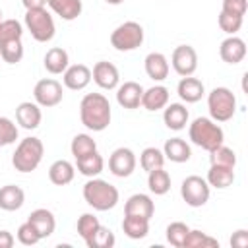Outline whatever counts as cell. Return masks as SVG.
Instances as JSON below:
<instances>
[{
  "label": "cell",
  "instance_id": "1",
  "mask_svg": "<svg viewBox=\"0 0 248 248\" xmlns=\"http://www.w3.org/2000/svg\"><path fill=\"white\" fill-rule=\"evenodd\" d=\"M112 118L110 103L103 93H87L79 103V120L91 132H103Z\"/></svg>",
  "mask_w": 248,
  "mask_h": 248
},
{
  "label": "cell",
  "instance_id": "2",
  "mask_svg": "<svg viewBox=\"0 0 248 248\" xmlns=\"http://www.w3.org/2000/svg\"><path fill=\"white\" fill-rule=\"evenodd\" d=\"M83 200L95 211H108L116 207L120 194H118V188L112 186L110 182L93 176L83 184Z\"/></svg>",
  "mask_w": 248,
  "mask_h": 248
},
{
  "label": "cell",
  "instance_id": "3",
  "mask_svg": "<svg viewBox=\"0 0 248 248\" xmlns=\"http://www.w3.org/2000/svg\"><path fill=\"white\" fill-rule=\"evenodd\" d=\"M188 136H190V141L205 151H211L215 149L217 145H221L225 141V134H223V128L207 118V116H198L190 128H188Z\"/></svg>",
  "mask_w": 248,
  "mask_h": 248
},
{
  "label": "cell",
  "instance_id": "4",
  "mask_svg": "<svg viewBox=\"0 0 248 248\" xmlns=\"http://www.w3.org/2000/svg\"><path fill=\"white\" fill-rule=\"evenodd\" d=\"M43 155H45L43 141L35 136H29L17 143V147L12 155V165L17 172H33L41 165Z\"/></svg>",
  "mask_w": 248,
  "mask_h": 248
},
{
  "label": "cell",
  "instance_id": "5",
  "mask_svg": "<svg viewBox=\"0 0 248 248\" xmlns=\"http://www.w3.org/2000/svg\"><path fill=\"white\" fill-rule=\"evenodd\" d=\"M209 116L215 122H227L236 112V97L229 87H213L207 93Z\"/></svg>",
  "mask_w": 248,
  "mask_h": 248
},
{
  "label": "cell",
  "instance_id": "6",
  "mask_svg": "<svg viewBox=\"0 0 248 248\" xmlns=\"http://www.w3.org/2000/svg\"><path fill=\"white\" fill-rule=\"evenodd\" d=\"M25 27L31 33V37L37 43H48L52 41L56 33L54 19L46 8H37V10H25Z\"/></svg>",
  "mask_w": 248,
  "mask_h": 248
},
{
  "label": "cell",
  "instance_id": "7",
  "mask_svg": "<svg viewBox=\"0 0 248 248\" xmlns=\"http://www.w3.org/2000/svg\"><path fill=\"white\" fill-rule=\"evenodd\" d=\"M143 27L138 21H124L110 33V45L118 52H130L141 46L143 43Z\"/></svg>",
  "mask_w": 248,
  "mask_h": 248
},
{
  "label": "cell",
  "instance_id": "8",
  "mask_svg": "<svg viewBox=\"0 0 248 248\" xmlns=\"http://www.w3.org/2000/svg\"><path fill=\"white\" fill-rule=\"evenodd\" d=\"M209 188L211 186L207 184L205 178H202L198 174H190L180 184V196L186 202V205H190V207H202L209 200V194H211Z\"/></svg>",
  "mask_w": 248,
  "mask_h": 248
},
{
  "label": "cell",
  "instance_id": "9",
  "mask_svg": "<svg viewBox=\"0 0 248 248\" xmlns=\"http://www.w3.org/2000/svg\"><path fill=\"white\" fill-rule=\"evenodd\" d=\"M33 97H35V103L39 107H45V108H52L56 105L62 103V83H58L56 79L52 78H45V79H39L33 87Z\"/></svg>",
  "mask_w": 248,
  "mask_h": 248
},
{
  "label": "cell",
  "instance_id": "10",
  "mask_svg": "<svg viewBox=\"0 0 248 248\" xmlns=\"http://www.w3.org/2000/svg\"><path fill=\"white\" fill-rule=\"evenodd\" d=\"M170 64H172V70L180 78L194 76V72L198 70V52H196V48L190 46V45H178L172 50Z\"/></svg>",
  "mask_w": 248,
  "mask_h": 248
},
{
  "label": "cell",
  "instance_id": "11",
  "mask_svg": "<svg viewBox=\"0 0 248 248\" xmlns=\"http://www.w3.org/2000/svg\"><path fill=\"white\" fill-rule=\"evenodd\" d=\"M136 155L130 147H118L108 157V170L118 178H128L136 170Z\"/></svg>",
  "mask_w": 248,
  "mask_h": 248
},
{
  "label": "cell",
  "instance_id": "12",
  "mask_svg": "<svg viewBox=\"0 0 248 248\" xmlns=\"http://www.w3.org/2000/svg\"><path fill=\"white\" fill-rule=\"evenodd\" d=\"M91 79L101 87V89H116L120 85V74H118V68L112 64V62H107V60H99L93 70H91Z\"/></svg>",
  "mask_w": 248,
  "mask_h": 248
},
{
  "label": "cell",
  "instance_id": "13",
  "mask_svg": "<svg viewBox=\"0 0 248 248\" xmlns=\"http://www.w3.org/2000/svg\"><path fill=\"white\" fill-rule=\"evenodd\" d=\"M219 56H221L223 62L234 66V64L244 60V56H246V43L240 37H236V35H229L221 43V46H219Z\"/></svg>",
  "mask_w": 248,
  "mask_h": 248
},
{
  "label": "cell",
  "instance_id": "14",
  "mask_svg": "<svg viewBox=\"0 0 248 248\" xmlns=\"http://www.w3.org/2000/svg\"><path fill=\"white\" fill-rule=\"evenodd\" d=\"M62 81L68 89L72 91H81L89 85L91 81V70L85 64H72L64 70L62 74Z\"/></svg>",
  "mask_w": 248,
  "mask_h": 248
},
{
  "label": "cell",
  "instance_id": "15",
  "mask_svg": "<svg viewBox=\"0 0 248 248\" xmlns=\"http://www.w3.org/2000/svg\"><path fill=\"white\" fill-rule=\"evenodd\" d=\"M141 95H143V87L138 81H124L122 85L116 87V101L122 108L134 110L141 105Z\"/></svg>",
  "mask_w": 248,
  "mask_h": 248
},
{
  "label": "cell",
  "instance_id": "16",
  "mask_svg": "<svg viewBox=\"0 0 248 248\" xmlns=\"http://www.w3.org/2000/svg\"><path fill=\"white\" fill-rule=\"evenodd\" d=\"M16 120L21 128L25 130H35L39 128L41 120H43V112H41V107L37 103H31V101H23L16 107Z\"/></svg>",
  "mask_w": 248,
  "mask_h": 248
},
{
  "label": "cell",
  "instance_id": "17",
  "mask_svg": "<svg viewBox=\"0 0 248 248\" xmlns=\"http://www.w3.org/2000/svg\"><path fill=\"white\" fill-rule=\"evenodd\" d=\"M27 221L37 229L41 240H43V238H48V236L54 232V229H56V217H54V213H52L50 209H46V207L33 209V211L29 213Z\"/></svg>",
  "mask_w": 248,
  "mask_h": 248
},
{
  "label": "cell",
  "instance_id": "18",
  "mask_svg": "<svg viewBox=\"0 0 248 248\" xmlns=\"http://www.w3.org/2000/svg\"><path fill=\"white\" fill-rule=\"evenodd\" d=\"M153 213H155V203L147 194H134L124 203V215H138L151 221Z\"/></svg>",
  "mask_w": 248,
  "mask_h": 248
},
{
  "label": "cell",
  "instance_id": "19",
  "mask_svg": "<svg viewBox=\"0 0 248 248\" xmlns=\"http://www.w3.org/2000/svg\"><path fill=\"white\" fill-rule=\"evenodd\" d=\"M176 93L184 103H198L205 95V87H203L202 79L192 78V76H184L176 85Z\"/></svg>",
  "mask_w": 248,
  "mask_h": 248
},
{
  "label": "cell",
  "instance_id": "20",
  "mask_svg": "<svg viewBox=\"0 0 248 248\" xmlns=\"http://www.w3.org/2000/svg\"><path fill=\"white\" fill-rule=\"evenodd\" d=\"M143 66H145V74L153 79V81H163L167 79L169 76V60L163 52H149L143 60Z\"/></svg>",
  "mask_w": 248,
  "mask_h": 248
},
{
  "label": "cell",
  "instance_id": "21",
  "mask_svg": "<svg viewBox=\"0 0 248 248\" xmlns=\"http://www.w3.org/2000/svg\"><path fill=\"white\" fill-rule=\"evenodd\" d=\"M169 89L165 85H153L149 89H143V95H141V107L149 112H155V110H161L169 105Z\"/></svg>",
  "mask_w": 248,
  "mask_h": 248
},
{
  "label": "cell",
  "instance_id": "22",
  "mask_svg": "<svg viewBox=\"0 0 248 248\" xmlns=\"http://www.w3.org/2000/svg\"><path fill=\"white\" fill-rule=\"evenodd\" d=\"M188 118H190L188 108H186L182 103H170V105L165 107L163 122H165V126H167L169 130H174V132L184 130L186 124H188Z\"/></svg>",
  "mask_w": 248,
  "mask_h": 248
},
{
  "label": "cell",
  "instance_id": "23",
  "mask_svg": "<svg viewBox=\"0 0 248 248\" xmlns=\"http://www.w3.org/2000/svg\"><path fill=\"white\" fill-rule=\"evenodd\" d=\"M163 155H165V159H169L172 163H186L192 157V149L186 143V140H182V138H170L163 145Z\"/></svg>",
  "mask_w": 248,
  "mask_h": 248
},
{
  "label": "cell",
  "instance_id": "24",
  "mask_svg": "<svg viewBox=\"0 0 248 248\" xmlns=\"http://www.w3.org/2000/svg\"><path fill=\"white\" fill-rule=\"evenodd\" d=\"M43 64H45V70L48 74L58 76V74H64V70L70 66V56L62 46H52L46 50Z\"/></svg>",
  "mask_w": 248,
  "mask_h": 248
},
{
  "label": "cell",
  "instance_id": "25",
  "mask_svg": "<svg viewBox=\"0 0 248 248\" xmlns=\"http://www.w3.org/2000/svg\"><path fill=\"white\" fill-rule=\"evenodd\" d=\"M76 176V165H72L66 159H58L48 167V180L56 186H66Z\"/></svg>",
  "mask_w": 248,
  "mask_h": 248
},
{
  "label": "cell",
  "instance_id": "26",
  "mask_svg": "<svg viewBox=\"0 0 248 248\" xmlns=\"http://www.w3.org/2000/svg\"><path fill=\"white\" fill-rule=\"evenodd\" d=\"M25 203V192L16 184H6L0 188V209L17 211Z\"/></svg>",
  "mask_w": 248,
  "mask_h": 248
},
{
  "label": "cell",
  "instance_id": "27",
  "mask_svg": "<svg viewBox=\"0 0 248 248\" xmlns=\"http://www.w3.org/2000/svg\"><path fill=\"white\" fill-rule=\"evenodd\" d=\"M46 6L64 21H74L83 10L81 0H46Z\"/></svg>",
  "mask_w": 248,
  "mask_h": 248
},
{
  "label": "cell",
  "instance_id": "28",
  "mask_svg": "<svg viewBox=\"0 0 248 248\" xmlns=\"http://www.w3.org/2000/svg\"><path fill=\"white\" fill-rule=\"evenodd\" d=\"M76 169H78L83 176L93 178V176H99V174L103 172L105 161H103V157L99 155V151H91V153H87V155L76 159Z\"/></svg>",
  "mask_w": 248,
  "mask_h": 248
},
{
  "label": "cell",
  "instance_id": "29",
  "mask_svg": "<svg viewBox=\"0 0 248 248\" xmlns=\"http://www.w3.org/2000/svg\"><path fill=\"white\" fill-rule=\"evenodd\" d=\"M122 231L132 240L145 238L149 234V219H143V217H138V215H124Z\"/></svg>",
  "mask_w": 248,
  "mask_h": 248
},
{
  "label": "cell",
  "instance_id": "30",
  "mask_svg": "<svg viewBox=\"0 0 248 248\" xmlns=\"http://www.w3.org/2000/svg\"><path fill=\"white\" fill-rule=\"evenodd\" d=\"M207 184L217 188V190H225L234 182V169L231 167H219V165H211L207 170Z\"/></svg>",
  "mask_w": 248,
  "mask_h": 248
},
{
  "label": "cell",
  "instance_id": "31",
  "mask_svg": "<svg viewBox=\"0 0 248 248\" xmlns=\"http://www.w3.org/2000/svg\"><path fill=\"white\" fill-rule=\"evenodd\" d=\"M147 188L155 196H165L170 190V174L161 167L147 172Z\"/></svg>",
  "mask_w": 248,
  "mask_h": 248
},
{
  "label": "cell",
  "instance_id": "32",
  "mask_svg": "<svg viewBox=\"0 0 248 248\" xmlns=\"http://www.w3.org/2000/svg\"><path fill=\"white\" fill-rule=\"evenodd\" d=\"M182 248H219V240L209 236V234H205L203 231L190 229L186 238H184Z\"/></svg>",
  "mask_w": 248,
  "mask_h": 248
},
{
  "label": "cell",
  "instance_id": "33",
  "mask_svg": "<svg viewBox=\"0 0 248 248\" xmlns=\"http://www.w3.org/2000/svg\"><path fill=\"white\" fill-rule=\"evenodd\" d=\"M209 163L211 165H219V167L234 169L236 167V153L231 147H227L225 143H221V145H217L215 149L209 151Z\"/></svg>",
  "mask_w": 248,
  "mask_h": 248
},
{
  "label": "cell",
  "instance_id": "34",
  "mask_svg": "<svg viewBox=\"0 0 248 248\" xmlns=\"http://www.w3.org/2000/svg\"><path fill=\"white\" fill-rule=\"evenodd\" d=\"M70 151H72L74 159H79L91 151H97V141L89 134H78V136H74V140L70 143Z\"/></svg>",
  "mask_w": 248,
  "mask_h": 248
},
{
  "label": "cell",
  "instance_id": "35",
  "mask_svg": "<svg viewBox=\"0 0 248 248\" xmlns=\"http://www.w3.org/2000/svg\"><path fill=\"white\" fill-rule=\"evenodd\" d=\"M140 165H141V169L145 172L155 170V169H161L165 165V155L157 147H145L141 151V155H140Z\"/></svg>",
  "mask_w": 248,
  "mask_h": 248
},
{
  "label": "cell",
  "instance_id": "36",
  "mask_svg": "<svg viewBox=\"0 0 248 248\" xmlns=\"http://www.w3.org/2000/svg\"><path fill=\"white\" fill-rule=\"evenodd\" d=\"M0 58L6 64H17V62H21V58H23V43H21V39L2 43L0 45Z\"/></svg>",
  "mask_w": 248,
  "mask_h": 248
},
{
  "label": "cell",
  "instance_id": "37",
  "mask_svg": "<svg viewBox=\"0 0 248 248\" xmlns=\"http://www.w3.org/2000/svg\"><path fill=\"white\" fill-rule=\"evenodd\" d=\"M114 242H116L114 232L108 227H103V225L93 232V236L89 240H85V244L89 248H112Z\"/></svg>",
  "mask_w": 248,
  "mask_h": 248
},
{
  "label": "cell",
  "instance_id": "38",
  "mask_svg": "<svg viewBox=\"0 0 248 248\" xmlns=\"http://www.w3.org/2000/svg\"><path fill=\"white\" fill-rule=\"evenodd\" d=\"M23 37V25L17 19H2L0 23V45Z\"/></svg>",
  "mask_w": 248,
  "mask_h": 248
},
{
  "label": "cell",
  "instance_id": "39",
  "mask_svg": "<svg viewBox=\"0 0 248 248\" xmlns=\"http://www.w3.org/2000/svg\"><path fill=\"white\" fill-rule=\"evenodd\" d=\"M188 231H190V227H188L186 223H182V221L170 223V225L167 227V242L172 244L174 248H182Z\"/></svg>",
  "mask_w": 248,
  "mask_h": 248
},
{
  "label": "cell",
  "instance_id": "40",
  "mask_svg": "<svg viewBox=\"0 0 248 248\" xmlns=\"http://www.w3.org/2000/svg\"><path fill=\"white\" fill-rule=\"evenodd\" d=\"M78 234L83 238V240H89L91 236H93V232L101 227V223H99V219L93 215V213H83L79 219H78Z\"/></svg>",
  "mask_w": 248,
  "mask_h": 248
},
{
  "label": "cell",
  "instance_id": "41",
  "mask_svg": "<svg viewBox=\"0 0 248 248\" xmlns=\"http://www.w3.org/2000/svg\"><path fill=\"white\" fill-rule=\"evenodd\" d=\"M16 140H17V126L10 118L0 116V147L12 145L16 143Z\"/></svg>",
  "mask_w": 248,
  "mask_h": 248
},
{
  "label": "cell",
  "instance_id": "42",
  "mask_svg": "<svg viewBox=\"0 0 248 248\" xmlns=\"http://www.w3.org/2000/svg\"><path fill=\"white\" fill-rule=\"evenodd\" d=\"M242 19H244V17H240V16H231V14L221 12L219 17H217V23H219L221 31H225L227 35H234L236 31H240Z\"/></svg>",
  "mask_w": 248,
  "mask_h": 248
},
{
  "label": "cell",
  "instance_id": "43",
  "mask_svg": "<svg viewBox=\"0 0 248 248\" xmlns=\"http://www.w3.org/2000/svg\"><path fill=\"white\" fill-rule=\"evenodd\" d=\"M17 240H19L23 246H35V244L41 240V236H39L37 229H35L29 221H25V223H21V225L17 227Z\"/></svg>",
  "mask_w": 248,
  "mask_h": 248
},
{
  "label": "cell",
  "instance_id": "44",
  "mask_svg": "<svg viewBox=\"0 0 248 248\" xmlns=\"http://www.w3.org/2000/svg\"><path fill=\"white\" fill-rule=\"evenodd\" d=\"M246 10H248V2L246 0H223V4H221V12L231 14V16L244 17Z\"/></svg>",
  "mask_w": 248,
  "mask_h": 248
},
{
  "label": "cell",
  "instance_id": "45",
  "mask_svg": "<svg viewBox=\"0 0 248 248\" xmlns=\"http://www.w3.org/2000/svg\"><path fill=\"white\" fill-rule=\"evenodd\" d=\"M231 246L232 248H246L248 246V231L246 229H238L236 232H232Z\"/></svg>",
  "mask_w": 248,
  "mask_h": 248
},
{
  "label": "cell",
  "instance_id": "46",
  "mask_svg": "<svg viewBox=\"0 0 248 248\" xmlns=\"http://www.w3.org/2000/svg\"><path fill=\"white\" fill-rule=\"evenodd\" d=\"M14 242H16V238H14V234L10 231H6V229L0 231V248H12Z\"/></svg>",
  "mask_w": 248,
  "mask_h": 248
},
{
  "label": "cell",
  "instance_id": "47",
  "mask_svg": "<svg viewBox=\"0 0 248 248\" xmlns=\"http://www.w3.org/2000/svg\"><path fill=\"white\" fill-rule=\"evenodd\" d=\"M25 10H37V8H46V0H21Z\"/></svg>",
  "mask_w": 248,
  "mask_h": 248
},
{
  "label": "cell",
  "instance_id": "48",
  "mask_svg": "<svg viewBox=\"0 0 248 248\" xmlns=\"http://www.w3.org/2000/svg\"><path fill=\"white\" fill-rule=\"evenodd\" d=\"M107 4H110V6H118V4H122L124 0H105Z\"/></svg>",
  "mask_w": 248,
  "mask_h": 248
},
{
  "label": "cell",
  "instance_id": "49",
  "mask_svg": "<svg viewBox=\"0 0 248 248\" xmlns=\"http://www.w3.org/2000/svg\"><path fill=\"white\" fill-rule=\"evenodd\" d=\"M0 23H2V10H0Z\"/></svg>",
  "mask_w": 248,
  "mask_h": 248
}]
</instances>
